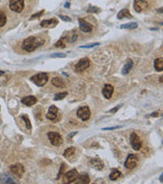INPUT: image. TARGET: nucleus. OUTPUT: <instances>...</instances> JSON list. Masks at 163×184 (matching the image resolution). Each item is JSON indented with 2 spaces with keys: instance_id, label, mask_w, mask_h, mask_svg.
I'll return each instance as SVG.
<instances>
[{
  "instance_id": "18",
  "label": "nucleus",
  "mask_w": 163,
  "mask_h": 184,
  "mask_svg": "<svg viewBox=\"0 0 163 184\" xmlns=\"http://www.w3.org/2000/svg\"><path fill=\"white\" fill-rule=\"evenodd\" d=\"M133 66H134V62H133V60H131V59H127V62L124 64L123 68H122V71H121L122 75H127V74L129 73L131 69H133Z\"/></svg>"
},
{
  "instance_id": "37",
  "label": "nucleus",
  "mask_w": 163,
  "mask_h": 184,
  "mask_svg": "<svg viewBox=\"0 0 163 184\" xmlns=\"http://www.w3.org/2000/svg\"><path fill=\"white\" fill-rule=\"evenodd\" d=\"M120 106H121V104H119V106H117L115 108H112V110H110L109 112H110V113H116L117 110H118L120 108Z\"/></svg>"
},
{
  "instance_id": "9",
  "label": "nucleus",
  "mask_w": 163,
  "mask_h": 184,
  "mask_svg": "<svg viewBox=\"0 0 163 184\" xmlns=\"http://www.w3.org/2000/svg\"><path fill=\"white\" fill-rule=\"evenodd\" d=\"M79 176V173L76 169L71 170V171L66 172L64 174V182L65 183H73L76 181V179L78 178Z\"/></svg>"
},
{
  "instance_id": "44",
  "label": "nucleus",
  "mask_w": 163,
  "mask_h": 184,
  "mask_svg": "<svg viewBox=\"0 0 163 184\" xmlns=\"http://www.w3.org/2000/svg\"></svg>"
},
{
  "instance_id": "43",
  "label": "nucleus",
  "mask_w": 163,
  "mask_h": 184,
  "mask_svg": "<svg viewBox=\"0 0 163 184\" xmlns=\"http://www.w3.org/2000/svg\"><path fill=\"white\" fill-rule=\"evenodd\" d=\"M3 74H4V72H2V71H0V76H1V75H3Z\"/></svg>"
},
{
  "instance_id": "22",
  "label": "nucleus",
  "mask_w": 163,
  "mask_h": 184,
  "mask_svg": "<svg viewBox=\"0 0 163 184\" xmlns=\"http://www.w3.org/2000/svg\"><path fill=\"white\" fill-rule=\"evenodd\" d=\"M75 152H76V148L75 147H68L64 150L63 152V157L65 159H71L73 155H75Z\"/></svg>"
},
{
  "instance_id": "14",
  "label": "nucleus",
  "mask_w": 163,
  "mask_h": 184,
  "mask_svg": "<svg viewBox=\"0 0 163 184\" xmlns=\"http://www.w3.org/2000/svg\"><path fill=\"white\" fill-rule=\"evenodd\" d=\"M57 115H58V108H56L55 106H50L48 113H47V118H48L49 120L54 121V120H56V118H57Z\"/></svg>"
},
{
  "instance_id": "41",
  "label": "nucleus",
  "mask_w": 163,
  "mask_h": 184,
  "mask_svg": "<svg viewBox=\"0 0 163 184\" xmlns=\"http://www.w3.org/2000/svg\"><path fill=\"white\" fill-rule=\"evenodd\" d=\"M64 6H65V7H69V3H68V2H66L65 4H64Z\"/></svg>"
},
{
  "instance_id": "29",
  "label": "nucleus",
  "mask_w": 163,
  "mask_h": 184,
  "mask_svg": "<svg viewBox=\"0 0 163 184\" xmlns=\"http://www.w3.org/2000/svg\"><path fill=\"white\" fill-rule=\"evenodd\" d=\"M67 95V92H60V93H57L54 97L55 100H61V99H63L65 98V96Z\"/></svg>"
},
{
  "instance_id": "19",
  "label": "nucleus",
  "mask_w": 163,
  "mask_h": 184,
  "mask_svg": "<svg viewBox=\"0 0 163 184\" xmlns=\"http://www.w3.org/2000/svg\"><path fill=\"white\" fill-rule=\"evenodd\" d=\"M52 84H53V86L57 87V88H62V87L65 86L64 81L61 78H59V77H55V78L52 79Z\"/></svg>"
},
{
  "instance_id": "15",
  "label": "nucleus",
  "mask_w": 163,
  "mask_h": 184,
  "mask_svg": "<svg viewBox=\"0 0 163 184\" xmlns=\"http://www.w3.org/2000/svg\"><path fill=\"white\" fill-rule=\"evenodd\" d=\"M22 103L27 106H34L35 103H37V98L32 95L26 96V97H24L22 99Z\"/></svg>"
},
{
  "instance_id": "8",
  "label": "nucleus",
  "mask_w": 163,
  "mask_h": 184,
  "mask_svg": "<svg viewBox=\"0 0 163 184\" xmlns=\"http://www.w3.org/2000/svg\"><path fill=\"white\" fill-rule=\"evenodd\" d=\"M129 141H131V147L134 148L135 150H139L141 149L142 147V141L140 139V137L136 134L135 132H133L131 134V137H129Z\"/></svg>"
},
{
  "instance_id": "25",
  "label": "nucleus",
  "mask_w": 163,
  "mask_h": 184,
  "mask_svg": "<svg viewBox=\"0 0 163 184\" xmlns=\"http://www.w3.org/2000/svg\"><path fill=\"white\" fill-rule=\"evenodd\" d=\"M138 27V24L137 23H127V24L121 25L120 28L121 29H127V30H131V29H136Z\"/></svg>"
},
{
  "instance_id": "24",
  "label": "nucleus",
  "mask_w": 163,
  "mask_h": 184,
  "mask_svg": "<svg viewBox=\"0 0 163 184\" xmlns=\"http://www.w3.org/2000/svg\"><path fill=\"white\" fill-rule=\"evenodd\" d=\"M57 20L55 19H52V20H44L41 22V27L43 28H46V27H49V26H51V25H57Z\"/></svg>"
},
{
  "instance_id": "39",
  "label": "nucleus",
  "mask_w": 163,
  "mask_h": 184,
  "mask_svg": "<svg viewBox=\"0 0 163 184\" xmlns=\"http://www.w3.org/2000/svg\"><path fill=\"white\" fill-rule=\"evenodd\" d=\"M151 116H152V117H158L159 115H158V113H153Z\"/></svg>"
},
{
  "instance_id": "1",
  "label": "nucleus",
  "mask_w": 163,
  "mask_h": 184,
  "mask_svg": "<svg viewBox=\"0 0 163 184\" xmlns=\"http://www.w3.org/2000/svg\"><path fill=\"white\" fill-rule=\"evenodd\" d=\"M44 40L39 38V37H35V36H31L28 37L22 41V49H24L26 51L28 52H32L34 50H36L38 47L42 46L44 44Z\"/></svg>"
},
{
  "instance_id": "27",
  "label": "nucleus",
  "mask_w": 163,
  "mask_h": 184,
  "mask_svg": "<svg viewBox=\"0 0 163 184\" xmlns=\"http://www.w3.org/2000/svg\"><path fill=\"white\" fill-rule=\"evenodd\" d=\"M5 24H6V15L4 12L0 11V28L3 27Z\"/></svg>"
},
{
  "instance_id": "31",
  "label": "nucleus",
  "mask_w": 163,
  "mask_h": 184,
  "mask_svg": "<svg viewBox=\"0 0 163 184\" xmlns=\"http://www.w3.org/2000/svg\"><path fill=\"white\" fill-rule=\"evenodd\" d=\"M89 12H99L100 11V8L99 7H96V6H90L89 9H88Z\"/></svg>"
},
{
  "instance_id": "10",
  "label": "nucleus",
  "mask_w": 163,
  "mask_h": 184,
  "mask_svg": "<svg viewBox=\"0 0 163 184\" xmlns=\"http://www.w3.org/2000/svg\"><path fill=\"white\" fill-rule=\"evenodd\" d=\"M48 138L50 140V142L53 145H55V146H59L62 143V138H61L60 134H58V133L56 132H49Z\"/></svg>"
},
{
  "instance_id": "3",
  "label": "nucleus",
  "mask_w": 163,
  "mask_h": 184,
  "mask_svg": "<svg viewBox=\"0 0 163 184\" xmlns=\"http://www.w3.org/2000/svg\"><path fill=\"white\" fill-rule=\"evenodd\" d=\"M138 162H139L138 157H137L136 155H134V153H131V155H127V159H125V162H124V167L129 170L134 169V168L137 167Z\"/></svg>"
},
{
  "instance_id": "21",
  "label": "nucleus",
  "mask_w": 163,
  "mask_h": 184,
  "mask_svg": "<svg viewBox=\"0 0 163 184\" xmlns=\"http://www.w3.org/2000/svg\"><path fill=\"white\" fill-rule=\"evenodd\" d=\"M154 66H155V70L157 72L163 71V60L161 57L155 59V61H154Z\"/></svg>"
},
{
  "instance_id": "30",
  "label": "nucleus",
  "mask_w": 163,
  "mask_h": 184,
  "mask_svg": "<svg viewBox=\"0 0 163 184\" xmlns=\"http://www.w3.org/2000/svg\"><path fill=\"white\" fill-rule=\"evenodd\" d=\"M43 13H44V10H41V11L37 12V13H35V15H33L32 17H30V21H33V20H35V19H37V17H41V15H43Z\"/></svg>"
},
{
  "instance_id": "20",
  "label": "nucleus",
  "mask_w": 163,
  "mask_h": 184,
  "mask_svg": "<svg viewBox=\"0 0 163 184\" xmlns=\"http://www.w3.org/2000/svg\"><path fill=\"white\" fill-rule=\"evenodd\" d=\"M124 17H129V19L133 17V15H131V12H129V9H127V8L120 10V11L118 12V15H117V19H118V20H122Z\"/></svg>"
},
{
  "instance_id": "16",
  "label": "nucleus",
  "mask_w": 163,
  "mask_h": 184,
  "mask_svg": "<svg viewBox=\"0 0 163 184\" xmlns=\"http://www.w3.org/2000/svg\"><path fill=\"white\" fill-rule=\"evenodd\" d=\"M79 23H80V29L85 33H89V32H92V26H91L89 23H87L86 21L84 20H79Z\"/></svg>"
},
{
  "instance_id": "2",
  "label": "nucleus",
  "mask_w": 163,
  "mask_h": 184,
  "mask_svg": "<svg viewBox=\"0 0 163 184\" xmlns=\"http://www.w3.org/2000/svg\"><path fill=\"white\" fill-rule=\"evenodd\" d=\"M31 81L34 82L37 86H44L45 84L48 82V75L46 73H40L37 74L35 76H33L31 78Z\"/></svg>"
},
{
  "instance_id": "7",
  "label": "nucleus",
  "mask_w": 163,
  "mask_h": 184,
  "mask_svg": "<svg viewBox=\"0 0 163 184\" xmlns=\"http://www.w3.org/2000/svg\"><path fill=\"white\" fill-rule=\"evenodd\" d=\"M9 169H10V172H11L15 176H16L17 178H22V175H24V168L22 164L11 165Z\"/></svg>"
},
{
  "instance_id": "17",
  "label": "nucleus",
  "mask_w": 163,
  "mask_h": 184,
  "mask_svg": "<svg viewBox=\"0 0 163 184\" xmlns=\"http://www.w3.org/2000/svg\"><path fill=\"white\" fill-rule=\"evenodd\" d=\"M73 183H77V184H88L90 183V178L88 176L87 174H82L80 176H78V178L76 179V181Z\"/></svg>"
},
{
  "instance_id": "36",
  "label": "nucleus",
  "mask_w": 163,
  "mask_h": 184,
  "mask_svg": "<svg viewBox=\"0 0 163 184\" xmlns=\"http://www.w3.org/2000/svg\"><path fill=\"white\" fill-rule=\"evenodd\" d=\"M120 126H115V127H108V128H103V130H114V129H118Z\"/></svg>"
},
{
  "instance_id": "34",
  "label": "nucleus",
  "mask_w": 163,
  "mask_h": 184,
  "mask_svg": "<svg viewBox=\"0 0 163 184\" xmlns=\"http://www.w3.org/2000/svg\"><path fill=\"white\" fill-rule=\"evenodd\" d=\"M58 17H60V19H61L62 21H65V22H71V17H65V15H58Z\"/></svg>"
},
{
  "instance_id": "33",
  "label": "nucleus",
  "mask_w": 163,
  "mask_h": 184,
  "mask_svg": "<svg viewBox=\"0 0 163 184\" xmlns=\"http://www.w3.org/2000/svg\"><path fill=\"white\" fill-rule=\"evenodd\" d=\"M65 53H53L51 54V57H65Z\"/></svg>"
},
{
  "instance_id": "42",
  "label": "nucleus",
  "mask_w": 163,
  "mask_h": 184,
  "mask_svg": "<svg viewBox=\"0 0 163 184\" xmlns=\"http://www.w3.org/2000/svg\"><path fill=\"white\" fill-rule=\"evenodd\" d=\"M159 82H160V83H162V77H160V78H159Z\"/></svg>"
},
{
  "instance_id": "28",
  "label": "nucleus",
  "mask_w": 163,
  "mask_h": 184,
  "mask_svg": "<svg viewBox=\"0 0 163 184\" xmlns=\"http://www.w3.org/2000/svg\"><path fill=\"white\" fill-rule=\"evenodd\" d=\"M22 119L24 121V123H26V126H27L28 129H29V130H31V129H32V125H31V121L29 120L28 116L27 115H22Z\"/></svg>"
},
{
  "instance_id": "40",
  "label": "nucleus",
  "mask_w": 163,
  "mask_h": 184,
  "mask_svg": "<svg viewBox=\"0 0 163 184\" xmlns=\"http://www.w3.org/2000/svg\"><path fill=\"white\" fill-rule=\"evenodd\" d=\"M159 179H160V182H163V175H160V178H159Z\"/></svg>"
},
{
  "instance_id": "13",
  "label": "nucleus",
  "mask_w": 163,
  "mask_h": 184,
  "mask_svg": "<svg viewBox=\"0 0 163 184\" xmlns=\"http://www.w3.org/2000/svg\"><path fill=\"white\" fill-rule=\"evenodd\" d=\"M89 165L96 170H102L103 167H104V164L100 159H91L90 162H89Z\"/></svg>"
},
{
  "instance_id": "23",
  "label": "nucleus",
  "mask_w": 163,
  "mask_h": 184,
  "mask_svg": "<svg viewBox=\"0 0 163 184\" xmlns=\"http://www.w3.org/2000/svg\"><path fill=\"white\" fill-rule=\"evenodd\" d=\"M120 176H121V173H120L117 169H113L109 175V179L111 180V181H114V180L118 179Z\"/></svg>"
},
{
  "instance_id": "6",
  "label": "nucleus",
  "mask_w": 163,
  "mask_h": 184,
  "mask_svg": "<svg viewBox=\"0 0 163 184\" xmlns=\"http://www.w3.org/2000/svg\"><path fill=\"white\" fill-rule=\"evenodd\" d=\"M90 66V59L89 58H82L81 60H79L78 64L75 66V71L78 73H82L85 70H87Z\"/></svg>"
},
{
  "instance_id": "12",
  "label": "nucleus",
  "mask_w": 163,
  "mask_h": 184,
  "mask_svg": "<svg viewBox=\"0 0 163 184\" xmlns=\"http://www.w3.org/2000/svg\"><path fill=\"white\" fill-rule=\"evenodd\" d=\"M113 87H112L111 85H109V84H106V85L103 87L102 89V94L103 96H104L106 99H109V98H111L112 94H113Z\"/></svg>"
},
{
  "instance_id": "4",
  "label": "nucleus",
  "mask_w": 163,
  "mask_h": 184,
  "mask_svg": "<svg viewBox=\"0 0 163 184\" xmlns=\"http://www.w3.org/2000/svg\"><path fill=\"white\" fill-rule=\"evenodd\" d=\"M9 7L12 11L22 12L24 7V0H10Z\"/></svg>"
},
{
  "instance_id": "5",
  "label": "nucleus",
  "mask_w": 163,
  "mask_h": 184,
  "mask_svg": "<svg viewBox=\"0 0 163 184\" xmlns=\"http://www.w3.org/2000/svg\"><path fill=\"white\" fill-rule=\"evenodd\" d=\"M77 115H78V117L82 121H88L91 117L90 108H88V106H81V108L78 110V112H77Z\"/></svg>"
},
{
  "instance_id": "32",
  "label": "nucleus",
  "mask_w": 163,
  "mask_h": 184,
  "mask_svg": "<svg viewBox=\"0 0 163 184\" xmlns=\"http://www.w3.org/2000/svg\"><path fill=\"white\" fill-rule=\"evenodd\" d=\"M99 45V43H93V44H87V45H83L81 46V48H92V47H95Z\"/></svg>"
},
{
  "instance_id": "26",
  "label": "nucleus",
  "mask_w": 163,
  "mask_h": 184,
  "mask_svg": "<svg viewBox=\"0 0 163 184\" xmlns=\"http://www.w3.org/2000/svg\"><path fill=\"white\" fill-rule=\"evenodd\" d=\"M0 182L1 183H15L10 177L6 176V175H1L0 176Z\"/></svg>"
},
{
  "instance_id": "11",
  "label": "nucleus",
  "mask_w": 163,
  "mask_h": 184,
  "mask_svg": "<svg viewBox=\"0 0 163 184\" xmlns=\"http://www.w3.org/2000/svg\"><path fill=\"white\" fill-rule=\"evenodd\" d=\"M147 6H148L147 0H135L134 1V8L137 12H142Z\"/></svg>"
},
{
  "instance_id": "38",
  "label": "nucleus",
  "mask_w": 163,
  "mask_h": 184,
  "mask_svg": "<svg viewBox=\"0 0 163 184\" xmlns=\"http://www.w3.org/2000/svg\"><path fill=\"white\" fill-rule=\"evenodd\" d=\"M63 169H64V165H61L60 171H59V174L57 175V178H59V177L61 176V174H62V173H63Z\"/></svg>"
},
{
  "instance_id": "35",
  "label": "nucleus",
  "mask_w": 163,
  "mask_h": 184,
  "mask_svg": "<svg viewBox=\"0 0 163 184\" xmlns=\"http://www.w3.org/2000/svg\"><path fill=\"white\" fill-rule=\"evenodd\" d=\"M55 46L56 47H64V46H65V45L63 44V40H62V39L59 40V41L55 44Z\"/></svg>"
}]
</instances>
